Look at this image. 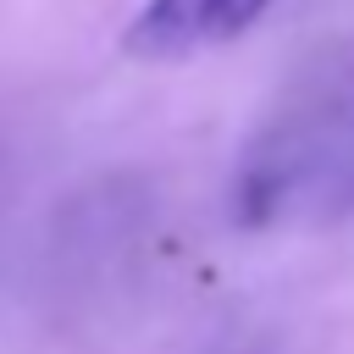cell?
Here are the masks:
<instances>
[{"label": "cell", "instance_id": "cell-1", "mask_svg": "<svg viewBox=\"0 0 354 354\" xmlns=\"http://www.w3.org/2000/svg\"><path fill=\"white\" fill-rule=\"evenodd\" d=\"M271 0H144L122 28V50L133 61H183L249 33Z\"/></svg>", "mask_w": 354, "mask_h": 354}]
</instances>
